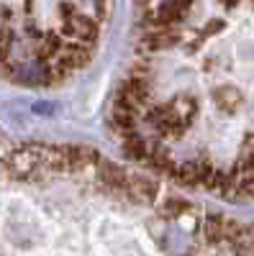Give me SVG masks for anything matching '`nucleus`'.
Wrapping results in <instances>:
<instances>
[{
	"instance_id": "obj_1",
	"label": "nucleus",
	"mask_w": 254,
	"mask_h": 256,
	"mask_svg": "<svg viewBox=\"0 0 254 256\" xmlns=\"http://www.w3.org/2000/svg\"><path fill=\"white\" fill-rule=\"evenodd\" d=\"M62 31L65 36H70V41H77V44L93 46V41L98 38V24L95 18L80 13L72 3H62Z\"/></svg>"
},
{
	"instance_id": "obj_2",
	"label": "nucleus",
	"mask_w": 254,
	"mask_h": 256,
	"mask_svg": "<svg viewBox=\"0 0 254 256\" xmlns=\"http://www.w3.org/2000/svg\"><path fill=\"white\" fill-rule=\"evenodd\" d=\"M231 182L236 187H249L254 184V154L244 156L239 164H236V172L231 174Z\"/></svg>"
},
{
	"instance_id": "obj_3",
	"label": "nucleus",
	"mask_w": 254,
	"mask_h": 256,
	"mask_svg": "<svg viewBox=\"0 0 254 256\" xmlns=\"http://www.w3.org/2000/svg\"><path fill=\"white\" fill-rule=\"evenodd\" d=\"M216 102L221 105V110L234 113L239 105H241V92H239L236 88H221V90L216 92Z\"/></svg>"
},
{
	"instance_id": "obj_4",
	"label": "nucleus",
	"mask_w": 254,
	"mask_h": 256,
	"mask_svg": "<svg viewBox=\"0 0 254 256\" xmlns=\"http://www.w3.org/2000/svg\"><path fill=\"white\" fill-rule=\"evenodd\" d=\"M223 3H226V6H236V3H239V0H223Z\"/></svg>"
}]
</instances>
